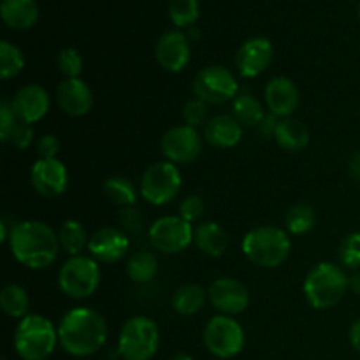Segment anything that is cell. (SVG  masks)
<instances>
[{"label":"cell","mask_w":360,"mask_h":360,"mask_svg":"<svg viewBox=\"0 0 360 360\" xmlns=\"http://www.w3.org/2000/svg\"><path fill=\"white\" fill-rule=\"evenodd\" d=\"M207 352L217 359H232L245 348V330L234 316L217 315L206 323L202 333Z\"/></svg>","instance_id":"cell-9"},{"label":"cell","mask_w":360,"mask_h":360,"mask_svg":"<svg viewBox=\"0 0 360 360\" xmlns=\"http://www.w3.org/2000/svg\"><path fill=\"white\" fill-rule=\"evenodd\" d=\"M340 262L348 269L360 267V232H352L340 245Z\"/></svg>","instance_id":"cell-35"},{"label":"cell","mask_w":360,"mask_h":360,"mask_svg":"<svg viewBox=\"0 0 360 360\" xmlns=\"http://www.w3.org/2000/svg\"><path fill=\"white\" fill-rule=\"evenodd\" d=\"M273 44L266 37H253L248 39L239 46L236 53V69L239 76L252 79V77L260 76L273 62Z\"/></svg>","instance_id":"cell-16"},{"label":"cell","mask_w":360,"mask_h":360,"mask_svg":"<svg viewBox=\"0 0 360 360\" xmlns=\"http://www.w3.org/2000/svg\"><path fill=\"white\" fill-rule=\"evenodd\" d=\"M11 104L18 118L32 125V123L41 122L48 115L49 95L41 84H25L16 91Z\"/></svg>","instance_id":"cell-20"},{"label":"cell","mask_w":360,"mask_h":360,"mask_svg":"<svg viewBox=\"0 0 360 360\" xmlns=\"http://www.w3.org/2000/svg\"><path fill=\"white\" fill-rule=\"evenodd\" d=\"M207 299L220 315H241L250 306V292L243 281L231 276L214 280L207 288Z\"/></svg>","instance_id":"cell-13"},{"label":"cell","mask_w":360,"mask_h":360,"mask_svg":"<svg viewBox=\"0 0 360 360\" xmlns=\"http://www.w3.org/2000/svg\"><path fill=\"white\" fill-rule=\"evenodd\" d=\"M241 248L253 266L276 269L288 259L292 245L287 231L276 225H262L246 232Z\"/></svg>","instance_id":"cell-3"},{"label":"cell","mask_w":360,"mask_h":360,"mask_svg":"<svg viewBox=\"0 0 360 360\" xmlns=\"http://www.w3.org/2000/svg\"><path fill=\"white\" fill-rule=\"evenodd\" d=\"M232 116L238 120L243 129H253V127L259 129L262 120L266 118V109L255 95L239 94L232 104Z\"/></svg>","instance_id":"cell-26"},{"label":"cell","mask_w":360,"mask_h":360,"mask_svg":"<svg viewBox=\"0 0 360 360\" xmlns=\"http://www.w3.org/2000/svg\"><path fill=\"white\" fill-rule=\"evenodd\" d=\"M16 120L18 116L14 112L13 104L7 98H2V102H0V139H6V136L9 134L11 127L16 123Z\"/></svg>","instance_id":"cell-41"},{"label":"cell","mask_w":360,"mask_h":360,"mask_svg":"<svg viewBox=\"0 0 360 360\" xmlns=\"http://www.w3.org/2000/svg\"><path fill=\"white\" fill-rule=\"evenodd\" d=\"M108 341V323L91 308H74L58 323V343L72 357H90Z\"/></svg>","instance_id":"cell-2"},{"label":"cell","mask_w":360,"mask_h":360,"mask_svg":"<svg viewBox=\"0 0 360 360\" xmlns=\"http://www.w3.org/2000/svg\"><path fill=\"white\" fill-rule=\"evenodd\" d=\"M58 239L60 246H62L63 252L69 253V257L83 255V250L88 248V243H90L86 229L77 220L63 221L58 231Z\"/></svg>","instance_id":"cell-29"},{"label":"cell","mask_w":360,"mask_h":360,"mask_svg":"<svg viewBox=\"0 0 360 360\" xmlns=\"http://www.w3.org/2000/svg\"><path fill=\"white\" fill-rule=\"evenodd\" d=\"M202 137L207 144L220 150H229L239 144L243 137V127L232 115L211 116L204 125Z\"/></svg>","instance_id":"cell-21"},{"label":"cell","mask_w":360,"mask_h":360,"mask_svg":"<svg viewBox=\"0 0 360 360\" xmlns=\"http://www.w3.org/2000/svg\"><path fill=\"white\" fill-rule=\"evenodd\" d=\"M348 290L360 295V273H354L352 276H348Z\"/></svg>","instance_id":"cell-45"},{"label":"cell","mask_w":360,"mask_h":360,"mask_svg":"<svg viewBox=\"0 0 360 360\" xmlns=\"http://www.w3.org/2000/svg\"><path fill=\"white\" fill-rule=\"evenodd\" d=\"M101 285V267L90 255L69 257L58 271V287L67 297L88 299Z\"/></svg>","instance_id":"cell-7"},{"label":"cell","mask_w":360,"mask_h":360,"mask_svg":"<svg viewBox=\"0 0 360 360\" xmlns=\"http://www.w3.org/2000/svg\"><path fill=\"white\" fill-rule=\"evenodd\" d=\"M0 14L13 30H28L37 23L39 6L35 0H2Z\"/></svg>","instance_id":"cell-23"},{"label":"cell","mask_w":360,"mask_h":360,"mask_svg":"<svg viewBox=\"0 0 360 360\" xmlns=\"http://www.w3.org/2000/svg\"><path fill=\"white\" fill-rule=\"evenodd\" d=\"M130 248L127 232L116 227H102L90 236L88 252L98 264H116L125 259Z\"/></svg>","instance_id":"cell-15"},{"label":"cell","mask_w":360,"mask_h":360,"mask_svg":"<svg viewBox=\"0 0 360 360\" xmlns=\"http://www.w3.org/2000/svg\"><path fill=\"white\" fill-rule=\"evenodd\" d=\"M169 18L179 28L192 27L199 20V0H169Z\"/></svg>","instance_id":"cell-33"},{"label":"cell","mask_w":360,"mask_h":360,"mask_svg":"<svg viewBox=\"0 0 360 360\" xmlns=\"http://www.w3.org/2000/svg\"><path fill=\"white\" fill-rule=\"evenodd\" d=\"M171 360H193V359H192V355L185 354V352H178V354L172 355Z\"/></svg>","instance_id":"cell-46"},{"label":"cell","mask_w":360,"mask_h":360,"mask_svg":"<svg viewBox=\"0 0 360 360\" xmlns=\"http://www.w3.org/2000/svg\"><path fill=\"white\" fill-rule=\"evenodd\" d=\"M30 181L39 195L56 199L69 188V172L58 158H37L30 171Z\"/></svg>","instance_id":"cell-14"},{"label":"cell","mask_w":360,"mask_h":360,"mask_svg":"<svg viewBox=\"0 0 360 360\" xmlns=\"http://www.w3.org/2000/svg\"><path fill=\"white\" fill-rule=\"evenodd\" d=\"M183 120H185V125L193 127V129H199V127L204 129V125L210 122V104L193 97L183 108Z\"/></svg>","instance_id":"cell-34"},{"label":"cell","mask_w":360,"mask_h":360,"mask_svg":"<svg viewBox=\"0 0 360 360\" xmlns=\"http://www.w3.org/2000/svg\"><path fill=\"white\" fill-rule=\"evenodd\" d=\"M309 130L301 120L295 118H281L278 123L276 134H274V141L278 146L290 153H297L302 151L309 144Z\"/></svg>","instance_id":"cell-24"},{"label":"cell","mask_w":360,"mask_h":360,"mask_svg":"<svg viewBox=\"0 0 360 360\" xmlns=\"http://www.w3.org/2000/svg\"><path fill=\"white\" fill-rule=\"evenodd\" d=\"M348 174H350V178L354 179L355 183L360 185V150L357 153L352 155L350 162H348Z\"/></svg>","instance_id":"cell-43"},{"label":"cell","mask_w":360,"mask_h":360,"mask_svg":"<svg viewBox=\"0 0 360 360\" xmlns=\"http://www.w3.org/2000/svg\"><path fill=\"white\" fill-rule=\"evenodd\" d=\"M357 13H359V20H360V2H359V9H357Z\"/></svg>","instance_id":"cell-47"},{"label":"cell","mask_w":360,"mask_h":360,"mask_svg":"<svg viewBox=\"0 0 360 360\" xmlns=\"http://www.w3.org/2000/svg\"><path fill=\"white\" fill-rule=\"evenodd\" d=\"M127 276L137 285L150 283L158 273V260L157 257L146 250H139V252L132 253L127 260Z\"/></svg>","instance_id":"cell-27"},{"label":"cell","mask_w":360,"mask_h":360,"mask_svg":"<svg viewBox=\"0 0 360 360\" xmlns=\"http://www.w3.org/2000/svg\"><path fill=\"white\" fill-rule=\"evenodd\" d=\"M0 308L11 319H25L30 309V297L21 285L9 283L0 292Z\"/></svg>","instance_id":"cell-28"},{"label":"cell","mask_w":360,"mask_h":360,"mask_svg":"<svg viewBox=\"0 0 360 360\" xmlns=\"http://www.w3.org/2000/svg\"><path fill=\"white\" fill-rule=\"evenodd\" d=\"M304 297L315 309H330L345 297L348 290V276L333 262L316 264L304 280Z\"/></svg>","instance_id":"cell-5"},{"label":"cell","mask_w":360,"mask_h":360,"mask_svg":"<svg viewBox=\"0 0 360 360\" xmlns=\"http://www.w3.org/2000/svg\"><path fill=\"white\" fill-rule=\"evenodd\" d=\"M202 136L188 125H176L165 130L160 139V150L167 162L174 165L190 164L197 160L202 151Z\"/></svg>","instance_id":"cell-12"},{"label":"cell","mask_w":360,"mask_h":360,"mask_svg":"<svg viewBox=\"0 0 360 360\" xmlns=\"http://www.w3.org/2000/svg\"><path fill=\"white\" fill-rule=\"evenodd\" d=\"M193 245L207 257L224 255L229 248V236L225 229L217 221H200L193 227Z\"/></svg>","instance_id":"cell-22"},{"label":"cell","mask_w":360,"mask_h":360,"mask_svg":"<svg viewBox=\"0 0 360 360\" xmlns=\"http://www.w3.org/2000/svg\"><path fill=\"white\" fill-rule=\"evenodd\" d=\"M183 178L172 162L151 164L141 178V195L153 206H165L179 195Z\"/></svg>","instance_id":"cell-8"},{"label":"cell","mask_w":360,"mask_h":360,"mask_svg":"<svg viewBox=\"0 0 360 360\" xmlns=\"http://www.w3.org/2000/svg\"><path fill=\"white\" fill-rule=\"evenodd\" d=\"M158 65L167 72H181L190 62V39L179 30H169L160 35L155 48Z\"/></svg>","instance_id":"cell-17"},{"label":"cell","mask_w":360,"mask_h":360,"mask_svg":"<svg viewBox=\"0 0 360 360\" xmlns=\"http://www.w3.org/2000/svg\"><path fill=\"white\" fill-rule=\"evenodd\" d=\"M104 193L109 202L120 207L136 206L137 190L129 178L123 176H112L104 183Z\"/></svg>","instance_id":"cell-31"},{"label":"cell","mask_w":360,"mask_h":360,"mask_svg":"<svg viewBox=\"0 0 360 360\" xmlns=\"http://www.w3.org/2000/svg\"><path fill=\"white\" fill-rule=\"evenodd\" d=\"M118 220L122 224V229L129 234H139L144 227V217L136 206L122 207L118 214Z\"/></svg>","instance_id":"cell-39"},{"label":"cell","mask_w":360,"mask_h":360,"mask_svg":"<svg viewBox=\"0 0 360 360\" xmlns=\"http://www.w3.org/2000/svg\"><path fill=\"white\" fill-rule=\"evenodd\" d=\"M204 211H206V204H204L202 197L199 195H188L181 200L179 204V217L186 220L188 224H195L202 218Z\"/></svg>","instance_id":"cell-38"},{"label":"cell","mask_w":360,"mask_h":360,"mask_svg":"<svg viewBox=\"0 0 360 360\" xmlns=\"http://www.w3.org/2000/svg\"><path fill=\"white\" fill-rule=\"evenodd\" d=\"M58 343V329L49 319L41 315H27L14 330L13 345L23 360H46Z\"/></svg>","instance_id":"cell-4"},{"label":"cell","mask_w":360,"mask_h":360,"mask_svg":"<svg viewBox=\"0 0 360 360\" xmlns=\"http://www.w3.org/2000/svg\"><path fill=\"white\" fill-rule=\"evenodd\" d=\"M151 246L165 255H176L188 248L193 243V225L181 217H162L150 225L148 231Z\"/></svg>","instance_id":"cell-11"},{"label":"cell","mask_w":360,"mask_h":360,"mask_svg":"<svg viewBox=\"0 0 360 360\" xmlns=\"http://www.w3.org/2000/svg\"><path fill=\"white\" fill-rule=\"evenodd\" d=\"M35 151H37L39 158H56L60 151V141L58 137L53 136V134H46V136H41L35 143Z\"/></svg>","instance_id":"cell-40"},{"label":"cell","mask_w":360,"mask_h":360,"mask_svg":"<svg viewBox=\"0 0 360 360\" xmlns=\"http://www.w3.org/2000/svg\"><path fill=\"white\" fill-rule=\"evenodd\" d=\"M299 88L290 77L276 76L266 84L264 101L267 109L278 118H290L299 105Z\"/></svg>","instance_id":"cell-19"},{"label":"cell","mask_w":360,"mask_h":360,"mask_svg":"<svg viewBox=\"0 0 360 360\" xmlns=\"http://www.w3.org/2000/svg\"><path fill=\"white\" fill-rule=\"evenodd\" d=\"M316 224V213L309 204L297 202L290 206L285 213V227L287 232L294 236L308 234L309 231L315 229Z\"/></svg>","instance_id":"cell-30"},{"label":"cell","mask_w":360,"mask_h":360,"mask_svg":"<svg viewBox=\"0 0 360 360\" xmlns=\"http://www.w3.org/2000/svg\"><path fill=\"white\" fill-rule=\"evenodd\" d=\"M56 104L65 115L79 118L94 108V94L81 77H69L56 86Z\"/></svg>","instance_id":"cell-18"},{"label":"cell","mask_w":360,"mask_h":360,"mask_svg":"<svg viewBox=\"0 0 360 360\" xmlns=\"http://www.w3.org/2000/svg\"><path fill=\"white\" fill-rule=\"evenodd\" d=\"M158 326L148 316H132L122 326L118 354L123 360H151L158 352Z\"/></svg>","instance_id":"cell-6"},{"label":"cell","mask_w":360,"mask_h":360,"mask_svg":"<svg viewBox=\"0 0 360 360\" xmlns=\"http://www.w3.org/2000/svg\"><path fill=\"white\" fill-rule=\"evenodd\" d=\"M7 245L21 266L35 271L53 266L62 250L58 234L48 224L39 220L18 221Z\"/></svg>","instance_id":"cell-1"},{"label":"cell","mask_w":360,"mask_h":360,"mask_svg":"<svg viewBox=\"0 0 360 360\" xmlns=\"http://www.w3.org/2000/svg\"><path fill=\"white\" fill-rule=\"evenodd\" d=\"M25 69V58L20 48L9 41L0 42V77L4 81L14 79Z\"/></svg>","instance_id":"cell-32"},{"label":"cell","mask_w":360,"mask_h":360,"mask_svg":"<svg viewBox=\"0 0 360 360\" xmlns=\"http://www.w3.org/2000/svg\"><path fill=\"white\" fill-rule=\"evenodd\" d=\"M350 343L360 354V319L355 320L354 326L350 327Z\"/></svg>","instance_id":"cell-44"},{"label":"cell","mask_w":360,"mask_h":360,"mask_svg":"<svg viewBox=\"0 0 360 360\" xmlns=\"http://www.w3.org/2000/svg\"><path fill=\"white\" fill-rule=\"evenodd\" d=\"M56 65H58L60 72L65 76V79H69V77H79L81 70H83V58H81L77 49L65 48L58 53Z\"/></svg>","instance_id":"cell-36"},{"label":"cell","mask_w":360,"mask_h":360,"mask_svg":"<svg viewBox=\"0 0 360 360\" xmlns=\"http://www.w3.org/2000/svg\"><path fill=\"white\" fill-rule=\"evenodd\" d=\"M207 292L197 283H185L172 294L171 304L178 315L192 316L206 304Z\"/></svg>","instance_id":"cell-25"},{"label":"cell","mask_w":360,"mask_h":360,"mask_svg":"<svg viewBox=\"0 0 360 360\" xmlns=\"http://www.w3.org/2000/svg\"><path fill=\"white\" fill-rule=\"evenodd\" d=\"M193 97L210 105H220L234 101L239 95L238 77L221 65L204 67L197 72L192 83Z\"/></svg>","instance_id":"cell-10"},{"label":"cell","mask_w":360,"mask_h":360,"mask_svg":"<svg viewBox=\"0 0 360 360\" xmlns=\"http://www.w3.org/2000/svg\"><path fill=\"white\" fill-rule=\"evenodd\" d=\"M32 141H34V130H32V125H28V123L21 122V120L18 118L16 123L11 127L9 134L6 136L4 143L18 148V150H27L32 144Z\"/></svg>","instance_id":"cell-37"},{"label":"cell","mask_w":360,"mask_h":360,"mask_svg":"<svg viewBox=\"0 0 360 360\" xmlns=\"http://www.w3.org/2000/svg\"><path fill=\"white\" fill-rule=\"evenodd\" d=\"M280 120L281 118L274 116L273 112H267L266 118H264L262 123L259 125L260 134H262L264 137H273V139H274V134H276V129H278V123H280Z\"/></svg>","instance_id":"cell-42"}]
</instances>
